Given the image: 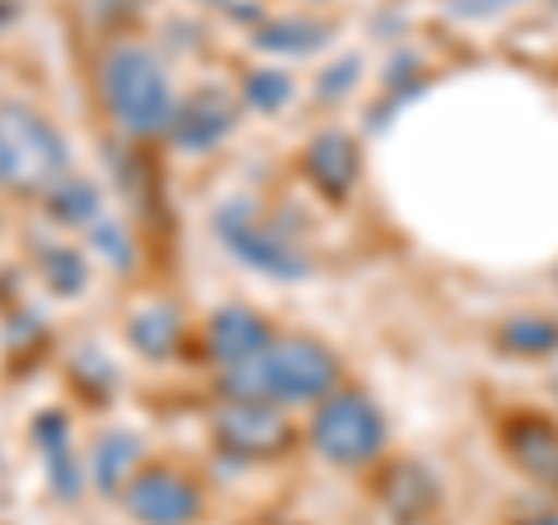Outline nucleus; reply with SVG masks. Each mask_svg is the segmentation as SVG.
<instances>
[{
	"mask_svg": "<svg viewBox=\"0 0 558 525\" xmlns=\"http://www.w3.org/2000/svg\"><path fill=\"white\" fill-rule=\"evenodd\" d=\"M340 363L317 340H275L266 354L229 367L223 391L238 405H289V400H317L336 387Z\"/></svg>",
	"mask_w": 558,
	"mask_h": 525,
	"instance_id": "1",
	"label": "nucleus"
},
{
	"mask_svg": "<svg viewBox=\"0 0 558 525\" xmlns=\"http://www.w3.org/2000/svg\"><path fill=\"white\" fill-rule=\"evenodd\" d=\"M102 102L117 117V126L126 135H159L172 126V89H168V70L159 65V57L145 47L121 42L102 57Z\"/></svg>",
	"mask_w": 558,
	"mask_h": 525,
	"instance_id": "2",
	"label": "nucleus"
},
{
	"mask_svg": "<svg viewBox=\"0 0 558 525\" xmlns=\"http://www.w3.org/2000/svg\"><path fill=\"white\" fill-rule=\"evenodd\" d=\"M65 172V139L38 112L5 108L0 112V182L20 191H47Z\"/></svg>",
	"mask_w": 558,
	"mask_h": 525,
	"instance_id": "3",
	"label": "nucleus"
},
{
	"mask_svg": "<svg viewBox=\"0 0 558 525\" xmlns=\"http://www.w3.org/2000/svg\"><path fill=\"white\" fill-rule=\"evenodd\" d=\"M312 442L336 465H368L381 451V442H387V424H381V414L368 395L340 391L312 418Z\"/></svg>",
	"mask_w": 558,
	"mask_h": 525,
	"instance_id": "4",
	"label": "nucleus"
},
{
	"mask_svg": "<svg viewBox=\"0 0 558 525\" xmlns=\"http://www.w3.org/2000/svg\"><path fill=\"white\" fill-rule=\"evenodd\" d=\"M126 512L140 525H191L201 516V493L172 469H145L126 488Z\"/></svg>",
	"mask_w": 558,
	"mask_h": 525,
	"instance_id": "5",
	"label": "nucleus"
},
{
	"mask_svg": "<svg viewBox=\"0 0 558 525\" xmlns=\"http://www.w3.org/2000/svg\"><path fill=\"white\" fill-rule=\"evenodd\" d=\"M219 237L229 242V252L252 266L260 274H275V279H303L307 274V260L289 247L284 237H275L270 229H260L252 219H238V215H219Z\"/></svg>",
	"mask_w": 558,
	"mask_h": 525,
	"instance_id": "6",
	"label": "nucleus"
},
{
	"mask_svg": "<svg viewBox=\"0 0 558 525\" xmlns=\"http://www.w3.org/2000/svg\"><path fill=\"white\" fill-rule=\"evenodd\" d=\"M219 442L238 456H270L289 442V428L270 405H233L219 414Z\"/></svg>",
	"mask_w": 558,
	"mask_h": 525,
	"instance_id": "7",
	"label": "nucleus"
},
{
	"mask_svg": "<svg viewBox=\"0 0 558 525\" xmlns=\"http://www.w3.org/2000/svg\"><path fill=\"white\" fill-rule=\"evenodd\" d=\"M270 344H275L270 326L247 307H223V312H215V321H209V354H215L219 363H229V367L266 354Z\"/></svg>",
	"mask_w": 558,
	"mask_h": 525,
	"instance_id": "8",
	"label": "nucleus"
},
{
	"mask_svg": "<svg viewBox=\"0 0 558 525\" xmlns=\"http://www.w3.org/2000/svg\"><path fill=\"white\" fill-rule=\"evenodd\" d=\"M233 131V108L223 98H196V102H186V108L172 117V126H168V135H172V145L178 149H191V154H201V149H215L223 135Z\"/></svg>",
	"mask_w": 558,
	"mask_h": 525,
	"instance_id": "9",
	"label": "nucleus"
},
{
	"mask_svg": "<svg viewBox=\"0 0 558 525\" xmlns=\"http://www.w3.org/2000/svg\"><path fill=\"white\" fill-rule=\"evenodd\" d=\"M307 172L317 178V186L326 191V196L340 200L359 178V145L349 135H340V131L317 135L307 145Z\"/></svg>",
	"mask_w": 558,
	"mask_h": 525,
	"instance_id": "10",
	"label": "nucleus"
},
{
	"mask_svg": "<svg viewBox=\"0 0 558 525\" xmlns=\"http://www.w3.org/2000/svg\"><path fill=\"white\" fill-rule=\"evenodd\" d=\"M512 456L531 469L539 484H558V428L539 424V418H517L508 428Z\"/></svg>",
	"mask_w": 558,
	"mask_h": 525,
	"instance_id": "11",
	"label": "nucleus"
},
{
	"mask_svg": "<svg viewBox=\"0 0 558 525\" xmlns=\"http://www.w3.org/2000/svg\"><path fill=\"white\" fill-rule=\"evenodd\" d=\"M38 442H43V451H47L51 484L61 488V498H75V493H80V465H75V456H70L65 418H61V414H43V418H38Z\"/></svg>",
	"mask_w": 558,
	"mask_h": 525,
	"instance_id": "12",
	"label": "nucleus"
},
{
	"mask_svg": "<svg viewBox=\"0 0 558 525\" xmlns=\"http://www.w3.org/2000/svg\"><path fill=\"white\" fill-rule=\"evenodd\" d=\"M178 335H182V317H178V307H149V312H140V317L131 321V340L140 354H149V358H168L172 349H178Z\"/></svg>",
	"mask_w": 558,
	"mask_h": 525,
	"instance_id": "13",
	"label": "nucleus"
},
{
	"mask_svg": "<svg viewBox=\"0 0 558 525\" xmlns=\"http://www.w3.org/2000/svg\"><path fill=\"white\" fill-rule=\"evenodd\" d=\"M135 456H140V442L131 432H108L94 451V484L102 488V493H117V488L131 479Z\"/></svg>",
	"mask_w": 558,
	"mask_h": 525,
	"instance_id": "14",
	"label": "nucleus"
},
{
	"mask_svg": "<svg viewBox=\"0 0 558 525\" xmlns=\"http://www.w3.org/2000/svg\"><path fill=\"white\" fill-rule=\"evenodd\" d=\"M322 38H326V28L312 20H279L270 28H260L256 42L266 51H312V47H322Z\"/></svg>",
	"mask_w": 558,
	"mask_h": 525,
	"instance_id": "15",
	"label": "nucleus"
},
{
	"mask_svg": "<svg viewBox=\"0 0 558 525\" xmlns=\"http://www.w3.org/2000/svg\"><path fill=\"white\" fill-rule=\"evenodd\" d=\"M51 215L65 223H94L98 215V191L84 182H57L51 186Z\"/></svg>",
	"mask_w": 558,
	"mask_h": 525,
	"instance_id": "16",
	"label": "nucleus"
},
{
	"mask_svg": "<svg viewBox=\"0 0 558 525\" xmlns=\"http://www.w3.org/2000/svg\"><path fill=\"white\" fill-rule=\"evenodd\" d=\"M502 344L517 349V354H549L558 344V326L554 321H512L502 330Z\"/></svg>",
	"mask_w": 558,
	"mask_h": 525,
	"instance_id": "17",
	"label": "nucleus"
},
{
	"mask_svg": "<svg viewBox=\"0 0 558 525\" xmlns=\"http://www.w3.org/2000/svg\"><path fill=\"white\" fill-rule=\"evenodd\" d=\"M47 279L57 293H80L84 289V260L70 247H51L47 252Z\"/></svg>",
	"mask_w": 558,
	"mask_h": 525,
	"instance_id": "18",
	"label": "nucleus"
},
{
	"mask_svg": "<svg viewBox=\"0 0 558 525\" xmlns=\"http://www.w3.org/2000/svg\"><path fill=\"white\" fill-rule=\"evenodd\" d=\"M284 98H289V80H284V75H275V70H260V75L247 80V102H252V108L275 112Z\"/></svg>",
	"mask_w": 558,
	"mask_h": 525,
	"instance_id": "19",
	"label": "nucleus"
},
{
	"mask_svg": "<svg viewBox=\"0 0 558 525\" xmlns=\"http://www.w3.org/2000/svg\"><path fill=\"white\" fill-rule=\"evenodd\" d=\"M94 242H98V252H108L117 260V270H126L131 266V247H126V237H121L117 223H98L94 229Z\"/></svg>",
	"mask_w": 558,
	"mask_h": 525,
	"instance_id": "20",
	"label": "nucleus"
},
{
	"mask_svg": "<svg viewBox=\"0 0 558 525\" xmlns=\"http://www.w3.org/2000/svg\"><path fill=\"white\" fill-rule=\"evenodd\" d=\"M531 525H558V521H531Z\"/></svg>",
	"mask_w": 558,
	"mask_h": 525,
	"instance_id": "21",
	"label": "nucleus"
}]
</instances>
